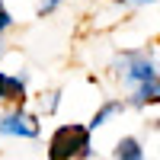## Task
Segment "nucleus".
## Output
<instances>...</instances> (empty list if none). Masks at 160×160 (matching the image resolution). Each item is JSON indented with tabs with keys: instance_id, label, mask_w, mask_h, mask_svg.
Returning <instances> with one entry per match:
<instances>
[{
	"instance_id": "f03ea898",
	"label": "nucleus",
	"mask_w": 160,
	"mask_h": 160,
	"mask_svg": "<svg viewBox=\"0 0 160 160\" xmlns=\"http://www.w3.org/2000/svg\"><path fill=\"white\" fill-rule=\"evenodd\" d=\"M118 68H122V74H125V80L128 83H144V80H154L157 77V71H154V64H151V58L148 55H125L122 61H118Z\"/></svg>"
},
{
	"instance_id": "0eeeda50",
	"label": "nucleus",
	"mask_w": 160,
	"mask_h": 160,
	"mask_svg": "<svg viewBox=\"0 0 160 160\" xmlns=\"http://www.w3.org/2000/svg\"><path fill=\"white\" fill-rule=\"evenodd\" d=\"M7 83H10V77L0 74V99H7Z\"/></svg>"
},
{
	"instance_id": "6e6552de",
	"label": "nucleus",
	"mask_w": 160,
	"mask_h": 160,
	"mask_svg": "<svg viewBox=\"0 0 160 160\" xmlns=\"http://www.w3.org/2000/svg\"><path fill=\"white\" fill-rule=\"evenodd\" d=\"M7 26H10V13L0 7V29H7Z\"/></svg>"
},
{
	"instance_id": "9d476101",
	"label": "nucleus",
	"mask_w": 160,
	"mask_h": 160,
	"mask_svg": "<svg viewBox=\"0 0 160 160\" xmlns=\"http://www.w3.org/2000/svg\"><path fill=\"white\" fill-rule=\"evenodd\" d=\"M135 3H154V0H135Z\"/></svg>"
},
{
	"instance_id": "20e7f679",
	"label": "nucleus",
	"mask_w": 160,
	"mask_h": 160,
	"mask_svg": "<svg viewBox=\"0 0 160 160\" xmlns=\"http://www.w3.org/2000/svg\"><path fill=\"white\" fill-rule=\"evenodd\" d=\"M160 99V77L154 80H144V83L135 87V96H131V102L135 106H144V102H157Z\"/></svg>"
},
{
	"instance_id": "7ed1b4c3",
	"label": "nucleus",
	"mask_w": 160,
	"mask_h": 160,
	"mask_svg": "<svg viewBox=\"0 0 160 160\" xmlns=\"http://www.w3.org/2000/svg\"><path fill=\"white\" fill-rule=\"evenodd\" d=\"M0 135H13V138H35L38 135V122L26 112H10L0 118Z\"/></svg>"
},
{
	"instance_id": "423d86ee",
	"label": "nucleus",
	"mask_w": 160,
	"mask_h": 160,
	"mask_svg": "<svg viewBox=\"0 0 160 160\" xmlns=\"http://www.w3.org/2000/svg\"><path fill=\"white\" fill-rule=\"evenodd\" d=\"M118 109H122V102H106L102 106V109L96 112V115H93V122H90V128H99V125H106V118H112Z\"/></svg>"
},
{
	"instance_id": "39448f33",
	"label": "nucleus",
	"mask_w": 160,
	"mask_h": 160,
	"mask_svg": "<svg viewBox=\"0 0 160 160\" xmlns=\"http://www.w3.org/2000/svg\"><path fill=\"white\" fill-rule=\"evenodd\" d=\"M115 160H144V151H141V144L138 138H122L115 144Z\"/></svg>"
},
{
	"instance_id": "1a4fd4ad",
	"label": "nucleus",
	"mask_w": 160,
	"mask_h": 160,
	"mask_svg": "<svg viewBox=\"0 0 160 160\" xmlns=\"http://www.w3.org/2000/svg\"><path fill=\"white\" fill-rule=\"evenodd\" d=\"M58 7V0H42V13H48V10H55Z\"/></svg>"
},
{
	"instance_id": "f257e3e1",
	"label": "nucleus",
	"mask_w": 160,
	"mask_h": 160,
	"mask_svg": "<svg viewBox=\"0 0 160 160\" xmlns=\"http://www.w3.org/2000/svg\"><path fill=\"white\" fill-rule=\"evenodd\" d=\"M90 154V128L83 125H61L48 141V157L51 160H74Z\"/></svg>"
}]
</instances>
